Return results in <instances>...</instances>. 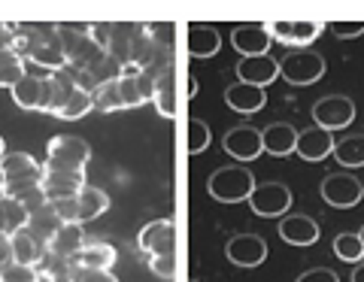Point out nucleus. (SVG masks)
<instances>
[{
    "label": "nucleus",
    "instance_id": "nucleus-39",
    "mask_svg": "<svg viewBox=\"0 0 364 282\" xmlns=\"http://www.w3.org/2000/svg\"><path fill=\"white\" fill-rule=\"evenodd\" d=\"M112 33H116V25H107V21H91V25H88V37H91V43H95L100 52H109Z\"/></svg>",
    "mask_w": 364,
    "mask_h": 282
},
{
    "label": "nucleus",
    "instance_id": "nucleus-19",
    "mask_svg": "<svg viewBox=\"0 0 364 282\" xmlns=\"http://www.w3.org/2000/svg\"><path fill=\"white\" fill-rule=\"evenodd\" d=\"M186 31H188L186 49H188V55L195 61H207L222 49V37H219V31H215L213 25H198L195 21V25H186Z\"/></svg>",
    "mask_w": 364,
    "mask_h": 282
},
{
    "label": "nucleus",
    "instance_id": "nucleus-18",
    "mask_svg": "<svg viewBox=\"0 0 364 282\" xmlns=\"http://www.w3.org/2000/svg\"><path fill=\"white\" fill-rule=\"evenodd\" d=\"M261 146H264L267 155L286 158L294 152V146H298V128L289 125V121H273V125L261 131Z\"/></svg>",
    "mask_w": 364,
    "mask_h": 282
},
{
    "label": "nucleus",
    "instance_id": "nucleus-16",
    "mask_svg": "<svg viewBox=\"0 0 364 282\" xmlns=\"http://www.w3.org/2000/svg\"><path fill=\"white\" fill-rule=\"evenodd\" d=\"M46 76L49 73H25L18 82L9 88L16 107L21 109H46Z\"/></svg>",
    "mask_w": 364,
    "mask_h": 282
},
{
    "label": "nucleus",
    "instance_id": "nucleus-9",
    "mask_svg": "<svg viewBox=\"0 0 364 282\" xmlns=\"http://www.w3.org/2000/svg\"><path fill=\"white\" fill-rule=\"evenodd\" d=\"M225 255L231 258V264H237V267H258L267 261V243H264V237H258V234H237L228 240Z\"/></svg>",
    "mask_w": 364,
    "mask_h": 282
},
{
    "label": "nucleus",
    "instance_id": "nucleus-41",
    "mask_svg": "<svg viewBox=\"0 0 364 282\" xmlns=\"http://www.w3.org/2000/svg\"><path fill=\"white\" fill-rule=\"evenodd\" d=\"M149 270L155 276H161L167 282H173L176 276V255H161V258H149Z\"/></svg>",
    "mask_w": 364,
    "mask_h": 282
},
{
    "label": "nucleus",
    "instance_id": "nucleus-50",
    "mask_svg": "<svg viewBox=\"0 0 364 282\" xmlns=\"http://www.w3.org/2000/svg\"><path fill=\"white\" fill-rule=\"evenodd\" d=\"M6 155V146H4V137H0V158Z\"/></svg>",
    "mask_w": 364,
    "mask_h": 282
},
{
    "label": "nucleus",
    "instance_id": "nucleus-17",
    "mask_svg": "<svg viewBox=\"0 0 364 282\" xmlns=\"http://www.w3.org/2000/svg\"><path fill=\"white\" fill-rule=\"evenodd\" d=\"M76 79L73 73H49L46 76V109L43 112H52V116H61V109L70 104V97L76 94Z\"/></svg>",
    "mask_w": 364,
    "mask_h": 282
},
{
    "label": "nucleus",
    "instance_id": "nucleus-4",
    "mask_svg": "<svg viewBox=\"0 0 364 282\" xmlns=\"http://www.w3.org/2000/svg\"><path fill=\"white\" fill-rule=\"evenodd\" d=\"M318 191H322L325 204L334 210H355L364 197L361 179L352 173H328L322 179V185H318Z\"/></svg>",
    "mask_w": 364,
    "mask_h": 282
},
{
    "label": "nucleus",
    "instance_id": "nucleus-46",
    "mask_svg": "<svg viewBox=\"0 0 364 282\" xmlns=\"http://www.w3.org/2000/svg\"><path fill=\"white\" fill-rule=\"evenodd\" d=\"M9 261H13V237L0 231V270H4Z\"/></svg>",
    "mask_w": 364,
    "mask_h": 282
},
{
    "label": "nucleus",
    "instance_id": "nucleus-38",
    "mask_svg": "<svg viewBox=\"0 0 364 282\" xmlns=\"http://www.w3.org/2000/svg\"><path fill=\"white\" fill-rule=\"evenodd\" d=\"M0 282H40V270L9 261L4 270H0Z\"/></svg>",
    "mask_w": 364,
    "mask_h": 282
},
{
    "label": "nucleus",
    "instance_id": "nucleus-43",
    "mask_svg": "<svg viewBox=\"0 0 364 282\" xmlns=\"http://www.w3.org/2000/svg\"><path fill=\"white\" fill-rule=\"evenodd\" d=\"M73 282H119V279L109 270H91V267L73 264Z\"/></svg>",
    "mask_w": 364,
    "mask_h": 282
},
{
    "label": "nucleus",
    "instance_id": "nucleus-49",
    "mask_svg": "<svg viewBox=\"0 0 364 282\" xmlns=\"http://www.w3.org/2000/svg\"><path fill=\"white\" fill-rule=\"evenodd\" d=\"M188 82H191V85H188V94L195 97V94H198V79H188Z\"/></svg>",
    "mask_w": 364,
    "mask_h": 282
},
{
    "label": "nucleus",
    "instance_id": "nucleus-45",
    "mask_svg": "<svg viewBox=\"0 0 364 282\" xmlns=\"http://www.w3.org/2000/svg\"><path fill=\"white\" fill-rule=\"evenodd\" d=\"M294 282H340V276L331 267H313V270H306V273H301Z\"/></svg>",
    "mask_w": 364,
    "mask_h": 282
},
{
    "label": "nucleus",
    "instance_id": "nucleus-20",
    "mask_svg": "<svg viewBox=\"0 0 364 282\" xmlns=\"http://www.w3.org/2000/svg\"><path fill=\"white\" fill-rule=\"evenodd\" d=\"M279 237L286 240L289 246H313L318 240V222L313 216H286L279 222Z\"/></svg>",
    "mask_w": 364,
    "mask_h": 282
},
{
    "label": "nucleus",
    "instance_id": "nucleus-29",
    "mask_svg": "<svg viewBox=\"0 0 364 282\" xmlns=\"http://www.w3.org/2000/svg\"><path fill=\"white\" fill-rule=\"evenodd\" d=\"M334 158L343 167H364V134H352V137H343L340 143H334Z\"/></svg>",
    "mask_w": 364,
    "mask_h": 282
},
{
    "label": "nucleus",
    "instance_id": "nucleus-42",
    "mask_svg": "<svg viewBox=\"0 0 364 282\" xmlns=\"http://www.w3.org/2000/svg\"><path fill=\"white\" fill-rule=\"evenodd\" d=\"M55 216L61 219V224H82L79 222V200L70 197V200H58V204H52Z\"/></svg>",
    "mask_w": 364,
    "mask_h": 282
},
{
    "label": "nucleus",
    "instance_id": "nucleus-14",
    "mask_svg": "<svg viewBox=\"0 0 364 282\" xmlns=\"http://www.w3.org/2000/svg\"><path fill=\"white\" fill-rule=\"evenodd\" d=\"M294 155L304 158V161H322V158L334 155V137L322 128H306V131H298V146H294Z\"/></svg>",
    "mask_w": 364,
    "mask_h": 282
},
{
    "label": "nucleus",
    "instance_id": "nucleus-30",
    "mask_svg": "<svg viewBox=\"0 0 364 282\" xmlns=\"http://www.w3.org/2000/svg\"><path fill=\"white\" fill-rule=\"evenodd\" d=\"M37 270H40V276H46L49 282H73V261L55 255V252H46Z\"/></svg>",
    "mask_w": 364,
    "mask_h": 282
},
{
    "label": "nucleus",
    "instance_id": "nucleus-12",
    "mask_svg": "<svg viewBox=\"0 0 364 282\" xmlns=\"http://www.w3.org/2000/svg\"><path fill=\"white\" fill-rule=\"evenodd\" d=\"M279 76V61L270 55H255V58H240L237 64V79L255 88H267Z\"/></svg>",
    "mask_w": 364,
    "mask_h": 282
},
{
    "label": "nucleus",
    "instance_id": "nucleus-32",
    "mask_svg": "<svg viewBox=\"0 0 364 282\" xmlns=\"http://www.w3.org/2000/svg\"><path fill=\"white\" fill-rule=\"evenodd\" d=\"M334 255L340 258V261H346V264H361L364 261V243H361V237L358 234H337L334 237Z\"/></svg>",
    "mask_w": 364,
    "mask_h": 282
},
{
    "label": "nucleus",
    "instance_id": "nucleus-7",
    "mask_svg": "<svg viewBox=\"0 0 364 282\" xmlns=\"http://www.w3.org/2000/svg\"><path fill=\"white\" fill-rule=\"evenodd\" d=\"M249 207H252L255 216L279 219L291 207V191L282 183H258L252 188V195H249Z\"/></svg>",
    "mask_w": 364,
    "mask_h": 282
},
{
    "label": "nucleus",
    "instance_id": "nucleus-31",
    "mask_svg": "<svg viewBox=\"0 0 364 282\" xmlns=\"http://www.w3.org/2000/svg\"><path fill=\"white\" fill-rule=\"evenodd\" d=\"M0 216H4V224H6V234L13 237L18 231H25L28 228V219H31V212L18 204L16 197H6V195H0Z\"/></svg>",
    "mask_w": 364,
    "mask_h": 282
},
{
    "label": "nucleus",
    "instance_id": "nucleus-23",
    "mask_svg": "<svg viewBox=\"0 0 364 282\" xmlns=\"http://www.w3.org/2000/svg\"><path fill=\"white\" fill-rule=\"evenodd\" d=\"M85 231H82V224H61L58 234L52 237V243H49V252L55 255H61V258H73L82 252V246H85Z\"/></svg>",
    "mask_w": 364,
    "mask_h": 282
},
{
    "label": "nucleus",
    "instance_id": "nucleus-44",
    "mask_svg": "<svg viewBox=\"0 0 364 282\" xmlns=\"http://www.w3.org/2000/svg\"><path fill=\"white\" fill-rule=\"evenodd\" d=\"M21 207H25L28 212H37V210H43L46 204H49V200H46V195H43V183L37 185V188H31V191H25V195L21 197H16Z\"/></svg>",
    "mask_w": 364,
    "mask_h": 282
},
{
    "label": "nucleus",
    "instance_id": "nucleus-33",
    "mask_svg": "<svg viewBox=\"0 0 364 282\" xmlns=\"http://www.w3.org/2000/svg\"><path fill=\"white\" fill-rule=\"evenodd\" d=\"M37 161L28 155V152H9L0 158V179H16V176H25L37 170Z\"/></svg>",
    "mask_w": 364,
    "mask_h": 282
},
{
    "label": "nucleus",
    "instance_id": "nucleus-6",
    "mask_svg": "<svg viewBox=\"0 0 364 282\" xmlns=\"http://www.w3.org/2000/svg\"><path fill=\"white\" fill-rule=\"evenodd\" d=\"M136 246L146 258H161V255H176V224L173 219H155L143 224Z\"/></svg>",
    "mask_w": 364,
    "mask_h": 282
},
{
    "label": "nucleus",
    "instance_id": "nucleus-40",
    "mask_svg": "<svg viewBox=\"0 0 364 282\" xmlns=\"http://www.w3.org/2000/svg\"><path fill=\"white\" fill-rule=\"evenodd\" d=\"M325 28L340 40H355L364 33V21H328Z\"/></svg>",
    "mask_w": 364,
    "mask_h": 282
},
{
    "label": "nucleus",
    "instance_id": "nucleus-10",
    "mask_svg": "<svg viewBox=\"0 0 364 282\" xmlns=\"http://www.w3.org/2000/svg\"><path fill=\"white\" fill-rule=\"evenodd\" d=\"M222 146H225L228 155L237 158V161H255V158H261V152H264V146H261V131L252 125L231 128L222 137Z\"/></svg>",
    "mask_w": 364,
    "mask_h": 282
},
{
    "label": "nucleus",
    "instance_id": "nucleus-47",
    "mask_svg": "<svg viewBox=\"0 0 364 282\" xmlns=\"http://www.w3.org/2000/svg\"><path fill=\"white\" fill-rule=\"evenodd\" d=\"M16 33H18V25H6V21H0V46H13Z\"/></svg>",
    "mask_w": 364,
    "mask_h": 282
},
{
    "label": "nucleus",
    "instance_id": "nucleus-13",
    "mask_svg": "<svg viewBox=\"0 0 364 282\" xmlns=\"http://www.w3.org/2000/svg\"><path fill=\"white\" fill-rule=\"evenodd\" d=\"M85 183V170H76V173H46L43 170V195L49 204H58V200H70L82 191Z\"/></svg>",
    "mask_w": 364,
    "mask_h": 282
},
{
    "label": "nucleus",
    "instance_id": "nucleus-5",
    "mask_svg": "<svg viewBox=\"0 0 364 282\" xmlns=\"http://www.w3.org/2000/svg\"><path fill=\"white\" fill-rule=\"evenodd\" d=\"M352 119H355V104H352V97H343V94H328L322 100H316V107H313L316 128H322L328 134L349 128Z\"/></svg>",
    "mask_w": 364,
    "mask_h": 282
},
{
    "label": "nucleus",
    "instance_id": "nucleus-21",
    "mask_svg": "<svg viewBox=\"0 0 364 282\" xmlns=\"http://www.w3.org/2000/svg\"><path fill=\"white\" fill-rule=\"evenodd\" d=\"M119 92L124 100V109H136V107H143L146 100H155V79L143 70L136 76H122Z\"/></svg>",
    "mask_w": 364,
    "mask_h": 282
},
{
    "label": "nucleus",
    "instance_id": "nucleus-26",
    "mask_svg": "<svg viewBox=\"0 0 364 282\" xmlns=\"http://www.w3.org/2000/svg\"><path fill=\"white\" fill-rule=\"evenodd\" d=\"M49 252L43 243H37L28 231H18L13 234V261L16 264H25V267H37L43 261V255Z\"/></svg>",
    "mask_w": 364,
    "mask_h": 282
},
{
    "label": "nucleus",
    "instance_id": "nucleus-48",
    "mask_svg": "<svg viewBox=\"0 0 364 282\" xmlns=\"http://www.w3.org/2000/svg\"><path fill=\"white\" fill-rule=\"evenodd\" d=\"M352 282H364V261L355 267V273H352Z\"/></svg>",
    "mask_w": 364,
    "mask_h": 282
},
{
    "label": "nucleus",
    "instance_id": "nucleus-22",
    "mask_svg": "<svg viewBox=\"0 0 364 282\" xmlns=\"http://www.w3.org/2000/svg\"><path fill=\"white\" fill-rule=\"evenodd\" d=\"M116 258H119L116 246H109V243H104V240H91V243L82 246V252L73 258V264L91 267V270H112Z\"/></svg>",
    "mask_w": 364,
    "mask_h": 282
},
{
    "label": "nucleus",
    "instance_id": "nucleus-15",
    "mask_svg": "<svg viewBox=\"0 0 364 282\" xmlns=\"http://www.w3.org/2000/svg\"><path fill=\"white\" fill-rule=\"evenodd\" d=\"M225 104L234 112H240V116H252V112L264 109L267 92L264 88H255V85H246V82H234L225 88Z\"/></svg>",
    "mask_w": 364,
    "mask_h": 282
},
{
    "label": "nucleus",
    "instance_id": "nucleus-37",
    "mask_svg": "<svg viewBox=\"0 0 364 282\" xmlns=\"http://www.w3.org/2000/svg\"><path fill=\"white\" fill-rule=\"evenodd\" d=\"M210 140H213V134H210V125H207V121L188 119V152H191V155L207 152Z\"/></svg>",
    "mask_w": 364,
    "mask_h": 282
},
{
    "label": "nucleus",
    "instance_id": "nucleus-1",
    "mask_svg": "<svg viewBox=\"0 0 364 282\" xmlns=\"http://www.w3.org/2000/svg\"><path fill=\"white\" fill-rule=\"evenodd\" d=\"M91 161V146L79 137H52L46 146V173H76L85 170Z\"/></svg>",
    "mask_w": 364,
    "mask_h": 282
},
{
    "label": "nucleus",
    "instance_id": "nucleus-11",
    "mask_svg": "<svg viewBox=\"0 0 364 282\" xmlns=\"http://www.w3.org/2000/svg\"><path fill=\"white\" fill-rule=\"evenodd\" d=\"M270 33L261 21H246L231 31V46L243 55V58H255V55H267L270 49Z\"/></svg>",
    "mask_w": 364,
    "mask_h": 282
},
{
    "label": "nucleus",
    "instance_id": "nucleus-35",
    "mask_svg": "<svg viewBox=\"0 0 364 282\" xmlns=\"http://www.w3.org/2000/svg\"><path fill=\"white\" fill-rule=\"evenodd\" d=\"M40 183H43V164H40L33 173L16 176V179H0V195H6V197H21L25 191L37 188Z\"/></svg>",
    "mask_w": 364,
    "mask_h": 282
},
{
    "label": "nucleus",
    "instance_id": "nucleus-3",
    "mask_svg": "<svg viewBox=\"0 0 364 282\" xmlns=\"http://www.w3.org/2000/svg\"><path fill=\"white\" fill-rule=\"evenodd\" d=\"M279 76L286 79L289 85H316L318 79L325 76V58L313 49H291L289 55H282L279 61Z\"/></svg>",
    "mask_w": 364,
    "mask_h": 282
},
{
    "label": "nucleus",
    "instance_id": "nucleus-53",
    "mask_svg": "<svg viewBox=\"0 0 364 282\" xmlns=\"http://www.w3.org/2000/svg\"><path fill=\"white\" fill-rule=\"evenodd\" d=\"M191 282H198V279H191Z\"/></svg>",
    "mask_w": 364,
    "mask_h": 282
},
{
    "label": "nucleus",
    "instance_id": "nucleus-8",
    "mask_svg": "<svg viewBox=\"0 0 364 282\" xmlns=\"http://www.w3.org/2000/svg\"><path fill=\"white\" fill-rule=\"evenodd\" d=\"M270 40H279L291 49H306L325 31V21H267Z\"/></svg>",
    "mask_w": 364,
    "mask_h": 282
},
{
    "label": "nucleus",
    "instance_id": "nucleus-36",
    "mask_svg": "<svg viewBox=\"0 0 364 282\" xmlns=\"http://www.w3.org/2000/svg\"><path fill=\"white\" fill-rule=\"evenodd\" d=\"M91 109H95V97H91V92H85V88H76V94L70 97V104L61 109L58 119H64V121H79V119H85Z\"/></svg>",
    "mask_w": 364,
    "mask_h": 282
},
{
    "label": "nucleus",
    "instance_id": "nucleus-28",
    "mask_svg": "<svg viewBox=\"0 0 364 282\" xmlns=\"http://www.w3.org/2000/svg\"><path fill=\"white\" fill-rule=\"evenodd\" d=\"M152 104L164 119L176 116V79H173V70L164 73L161 79H155V100Z\"/></svg>",
    "mask_w": 364,
    "mask_h": 282
},
{
    "label": "nucleus",
    "instance_id": "nucleus-25",
    "mask_svg": "<svg viewBox=\"0 0 364 282\" xmlns=\"http://www.w3.org/2000/svg\"><path fill=\"white\" fill-rule=\"evenodd\" d=\"M79 200V222H91V219H97V216H104V212L109 210V195L104 188H97V185H85L82 191L76 195Z\"/></svg>",
    "mask_w": 364,
    "mask_h": 282
},
{
    "label": "nucleus",
    "instance_id": "nucleus-27",
    "mask_svg": "<svg viewBox=\"0 0 364 282\" xmlns=\"http://www.w3.org/2000/svg\"><path fill=\"white\" fill-rule=\"evenodd\" d=\"M25 73V58L13 46H0V88H13Z\"/></svg>",
    "mask_w": 364,
    "mask_h": 282
},
{
    "label": "nucleus",
    "instance_id": "nucleus-24",
    "mask_svg": "<svg viewBox=\"0 0 364 282\" xmlns=\"http://www.w3.org/2000/svg\"><path fill=\"white\" fill-rule=\"evenodd\" d=\"M58 228H61V219L55 216L52 204H46L43 210L31 212V219H28V228H25V231H28L37 243H43L46 249H49V243H52V237L58 234Z\"/></svg>",
    "mask_w": 364,
    "mask_h": 282
},
{
    "label": "nucleus",
    "instance_id": "nucleus-34",
    "mask_svg": "<svg viewBox=\"0 0 364 282\" xmlns=\"http://www.w3.org/2000/svg\"><path fill=\"white\" fill-rule=\"evenodd\" d=\"M91 97H95V109H100V112L124 109V100H122V92H119V79L116 82H107V85H97L95 92H91Z\"/></svg>",
    "mask_w": 364,
    "mask_h": 282
},
{
    "label": "nucleus",
    "instance_id": "nucleus-51",
    "mask_svg": "<svg viewBox=\"0 0 364 282\" xmlns=\"http://www.w3.org/2000/svg\"><path fill=\"white\" fill-rule=\"evenodd\" d=\"M0 231H4V234H6V224H4V216H0Z\"/></svg>",
    "mask_w": 364,
    "mask_h": 282
},
{
    "label": "nucleus",
    "instance_id": "nucleus-2",
    "mask_svg": "<svg viewBox=\"0 0 364 282\" xmlns=\"http://www.w3.org/2000/svg\"><path fill=\"white\" fill-rule=\"evenodd\" d=\"M255 185H258L255 176L246 167H222V170H215L210 176L207 191L219 204H240V200H249Z\"/></svg>",
    "mask_w": 364,
    "mask_h": 282
},
{
    "label": "nucleus",
    "instance_id": "nucleus-52",
    "mask_svg": "<svg viewBox=\"0 0 364 282\" xmlns=\"http://www.w3.org/2000/svg\"><path fill=\"white\" fill-rule=\"evenodd\" d=\"M358 237H361V243H364V228H361V231H358Z\"/></svg>",
    "mask_w": 364,
    "mask_h": 282
}]
</instances>
